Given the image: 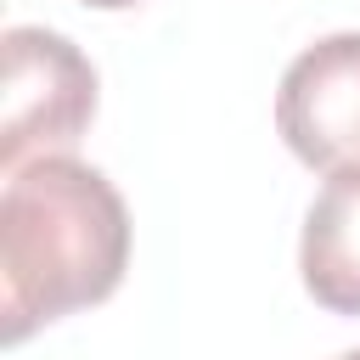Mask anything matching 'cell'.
<instances>
[{
  "mask_svg": "<svg viewBox=\"0 0 360 360\" xmlns=\"http://www.w3.org/2000/svg\"><path fill=\"white\" fill-rule=\"evenodd\" d=\"M129 270V208L112 180L79 158H34L0 191V338L118 292Z\"/></svg>",
  "mask_w": 360,
  "mask_h": 360,
  "instance_id": "cell-1",
  "label": "cell"
},
{
  "mask_svg": "<svg viewBox=\"0 0 360 360\" xmlns=\"http://www.w3.org/2000/svg\"><path fill=\"white\" fill-rule=\"evenodd\" d=\"M6 96H0V169L17 174L34 158H68L96 118L90 56L51 28H6Z\"/></svg>",
  "mask_w": 360,
  "mask_h": 360,
  "instance_id": "cell-2",
  "label": "cell"
},
{
  "mask_svg": "<svg viewBox=\"0 0 360 360\" xmlns=\"http://www.w3.org/2000/svg\"><path fill=\"white\" fill-rule=\"evenodd\" d=\"M276 129L309 169H360V34H326L287 62Z\"/></svg>",
  "mask_w": 360,
  "mask_h": 360,
  "instance_id": "cell-3",
  "label": "cell"
},
{
  "mask_svg": "<svg viewBox=\"0 0 360 360\" xmlns=\"http://www.w3.org/2000/svg\"><path fill=\"white\" fill-rule=\"evenodd\" d=\"M304 292L332 315H360V169L326 174L298 236Z\"/></svg>",
  "mask_w": 360,
  "mask_h": 360,
  "instance_id": "cell-4",
  "label": "cell"
},
{
  "mask_svg": "<svg viewBox=\"0 0 360 360\" xmlns=\"http://www.w3.org/2000/svg\"><path fill=\"white\" fill-rule=\"evenodd\" d=\"M79 6H96V11H124V6H141V0H79Z\"/></svg>",
  "mask_w": 360,
  "mask_h": 360,
  "instance_id": "cell-5",
  "label": "cell"
},
{
  "mask_svg": "<svg viewBox=\"0 0 360 360\" xmlns=\"http://www.w3.org/2000/svg\"><path fill=\"white\" fill-rule=\"evenodd\" d=\"M338 360H360V349H349V354H338Z\"/></svg>",
  "mask_w": 360,
  "mask_h": 360,
  "instance_id": "cell-6",
  "label": "cell"
}]
</instances>
